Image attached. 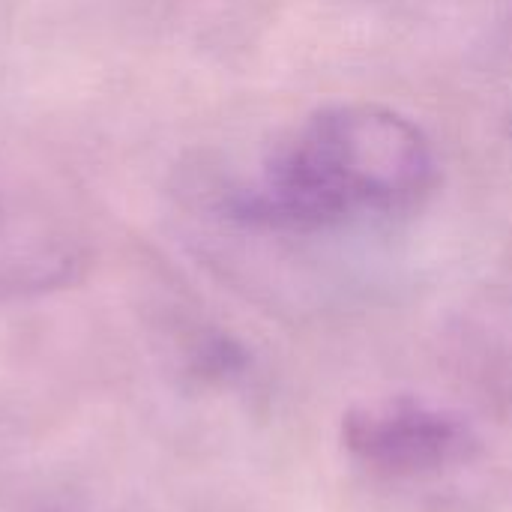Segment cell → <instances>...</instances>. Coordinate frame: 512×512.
Returning a JSON list of instances; mask_svg holds the SVG:
<instances>
[{
  "label": "cell",
  "mask_w": 512,
  "mask_h": 512,
  "mask_svg": "<svg viewBox=\"0 0 512 512\" xmlns=\"http://www.w3.org/2000/svg\"><path fill=\"white\" fill-rule=\"evenodd\" d=\"M438 180L426 132L405 114L351 102L318 111L270 162L261 210L288 225L390 216L420 204Z\"/></svg>",
  "instance_id": "1"
},
{
  "label": "cell",
  "mask_w": 512,
  "mask_h": 512,
  "mask_svg": "<svg viewBox=\"0 0 512 512\" xmlns=\"http://www.w3.org/2000/svg\"><path fill=\"white\" fill-rule=\"evenodd\" d=\"M345 444L366 465L390 474L438 471L477 450L474 432L459 417L414 402H393L351 414L345 420Z\"/></svg>",
  "instance_id": "2"
}]
</instances>
